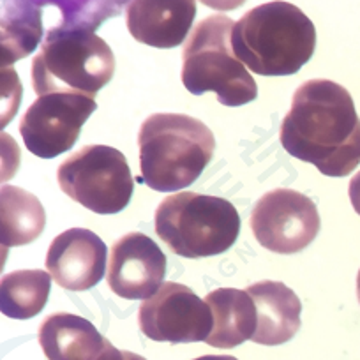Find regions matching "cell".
Masks as SVG:
<instances>
[{
	"label": "cell",
	"mask_w": 360,
	"mask_h": 360,
	"mask_svg": "<svg viewBox=\"0 0 360 360\" xmlns=\"http://www.w3.org/2000/svg\"><path fill=\"white\" fill-rule=\"evenodd\" d=\"M356 297H359V302H360V270H359V278H356Z\"/></svg>",
	"instance_id": "603a6c76"
},
{
	"label": "cell",
	"mask_w": 360,
	"mask_h": 360,
	"mask_svg": "<svg viewBox=\"0 0 360 360\" xmlns=\"http://www.w3.org/2000/svg\"><path fill=\"white\" fill-rule=\"evenodd\" d=\"M195 360H238V359H235V356H230V355H203Z\"/></svg>",
	"instance_id": "7402d4cb"
},
{
	"label": "cell",
	"mask_w": 360,
	"mask_h": 360,
	"mask_svg": "<svg viewBox=\"0 0 360 360\" xmlns=\"http://www.w3.org/2000/svg\"><path fill=\"white\" fill-rule=\"evenodd\" d=\"M46 212L32 193L15 186L0 189V240L18 248L36 240L44 230Z\"/></svg>",
	"instance_id": "e0dca14e"
},
{
	"label": "cell",
	"mask_w": 360,
	"mask_h": 360,
	"mask_svg": "<svg viewBox=\"0 0 360 360\" xmlns=\"http://www.w3.org/2000/svg\"><path fill=\"white\" fill-rule=\"evenodd\" d=\"M39 345L48 360H98L108 339L85 318L55 313L41 323Z\"/></svg>",
	"instance_id": "9a60e30c"
},
{
	"label": "cell",
	"mask_w": 360,
	"mask_h": 360,
	"mask_svg": "<svg viewBox=\"0 0 360 360\" xmlns=\"http://www.w3.org/2000/svg\"><path fill=\"white\" fill-rule=\"evenodd\" d=\"M2 65H9L32 53L43 37L41 4L37 2H4L0 18Z\"/></svg>",
	"instance_id": "ac0fdd59"
},
{
	"label": "cell",
	"mask_w": 360,
	"mask_h": 360,
	"mask_svg": "<svg viewBox=\"0 0 360 360\" xmlns=\"http://www.w3.org/2000/svg\"><path fill=\"white\" fill-rule=\"evenodd\" d=\"M349 200L355 212L360 216V172L349 180Z\"/></svg>",
	"instance_id": "44dd1931"
},
{
	"label": "cell",
	"mask_w": 360,
	"mask_h": 360,
	"mask_svg": "<svg viewBox=\"0 0 360 360\" xmlns=\"http://www.w3.org/2000/svg\"><path fill=\"white\" fill-rule=\"evenodd\" d=\"M96 108V99L83 94L41 96L23 115L20 133L29 152L41 159H53L71 150Z\"/></svg>",
	"instance_id": "9c48e42d"
},
{
	"label": "cell",
	"mask_w": 360,
	"mask_h": 360,
	"mask_svg": "<svg viewBox=\"0 0 360 360\" xmlns=\"http://www.w3.org/2000/svg\"><path fill=\"white\" fill-rule=\"evenodd\" d=\"M51 279L43 270H16L0 281V309L8 318L29 320L44 309Z\"/></svg>",
	"instance_id": "d6986e66"
},
{
	"label": "cell",
	"mask_w": 360,
	"mask_h": 360,
	"mask_svg": "<svg viewBox=\"0 0 360 360\" xmlns=\"http://www.w3.org/2000/svg\"><path fill=\"white\" fill-rule=\"evenodd\" d=\"M159 238L182 258H209L228 251L240 233L233 203L198 193H176L155 210Z\"/></svg>",
	"instance_id": "8992f818"
},
{
	"label": "cell",
	"mask_w": 360,
	"mask_h": 360,
	"mask_svg": "<svg viewBox=\"0 0 360 360\" xmlns=\"http://www.w3.org/2000/svg\"><path fill=\"white\" fill-rule=\"evenodd\" d=\"M235 22L214 15L202 20L184 48L182 83L195 96L216 92L224 106H242L255 101L258 85L245 65L235 57L231 34Z\"/></svg>",
	"instance_id": "5b68a950"
},
{
	"label": "cell",
	"mask_w": 360,
	"mask_h": 360,
	"mask_svg": "<svg viewBox=\"0 0 360 360\" xmlns=\"http://www.w3.org/2000/svg\"><path fill=\"white\" fill-rule=\"evenodd\" d=\"M321 221L309 196L293 189H274L256 203L251 230L256 240L269 251L293 255L316 238Z\"/></svg>",
	"instance_id": "ba28073f"
},
{
	"label": "cell",
	"mask_w": 360,
	"mask_h": 360,
	"mask_svg": "<svg viewBox=\"0 0 360 360\" xmlns=\"http://www.w3.org/2000/svg\"><path fill=\"white\" fill-rule=\"evenodd\" d=\"M46 269L60 288L85 292L106 272V244L86 228H71L51 240Z\"/></svg>",
	"instance_id": "7c38bea8"
},
{
	"label": "cell",
	"mask_w": 360,
	"mask_h": 360,
	"mask_svg": "<svg viewBox=\"0 0 360 360\" xmlns=\"http://www.w3.org/2000/svg\"><path fill=\"white\" fill-rule=\"evenodd\" d=\"M195 2H131L127 29L140 43L154 48H175L184 43L195 22Z\"/></svg>",
	"instance_id": "4fadbf2b"
},
{
	"label": "cell",
	"mask_w": 360,
	"mask_h": 360,
	"mask_svg": "<svg viewBox=\"0 0 360 360\" xmlns=\"http://www.w3.org/2000/svg\"><path fill=\"white\" fill-rule=\"evenodd\" d=\"M62 23L46 32L32 60L36 94H83L94 98L115 72V57L96 29L119 13L110 2H58Z\"/></svg>",
	"instance_id": "6da1fadb"
},
{
	"label": "cell",
	"mask_w": 360,
	"mask_h": 360,
	"mask_svg": "<svg viewBox=\"0 0 360 360\" xmlns=\"http://www.w3.org/2000/svg\"><path fill=\"white\" fill-rule=\"evenodd\" d=\"M58 186L71 200L96 214L126 209L134 191L126 155L108 145H85L57 172Z\"/></svg>",
	"instance_id": "52a82bcc"
},
{
	"label": "cell",
	"mask_w": 360,
	"mask_h": 360,
	"mask_svg": "<svg viewBox=\"0 0 360 360\" xmlns=\"http://www.w3.org/2000/svg\"><path fill=\"white\" fill-rule=\"evenodd\" d=\"M166 274V256L140 231H131L113 244L108 286L127 300H147L159 292Z\"/></svg>",
	"instance_id": "8fae6325"
},
{
	"label": "cell",
	"mask_w": 360,
	"mask_h": 360,
	"mask_svg": "<svg viewBox=\"0 0 360 360\" xmlns=\"http://www.w3.org/2000/svg\"><path fill=\"white\" fill-rule=\"evenodd\" d=\"M281 143L323 175H349L360 165V119L348 90L330 79L304 82L281 124Z\"/></svg>",
	"instance_id": "7a4b0ae2"
},
{
	"label": "cell",
	"mask_w": 360,
	"mask_h": 360,
	"mask_svg": "<svg viewBox=\"0 0 360 360\" xmlns=\"http://www.w3.org/2000/svg\"><path fill=\"white\" fill-rule=\"evenodd\" d=\"M98 360H147V359H145V356L136 355V353L133 352H126V349L115 348V346L108 341L105 352L99 355Z\"/></svg>",
	"instance_id": "ffe728a7"
},
{
	"label": "cell",
	"mask_w": 360,
	"mask_h": 360,
	"mask_svg": "<svg viewBox=\"0 0 360 360\" xmlns=\"http://www.w3.org/2000/svg\"><path fill=\"white\" fill-rule=\"evenodd\" d=\"M231 46L235 57L256 75L290 76L313 57L316 30L297 6L266 2L235 23Z\"/></svg>",
	"instance_id": "3957f363"
},
{
	"label": "cell",
	"mask_w": 360,
	"mask_h": 360,
	"mask_svg": "<svg viewBox=\"0 0 360 360\" xmlns=\"http://www.w3.org/2000/svg\"><path fill=\"white\" fill-rule=\"evenodd\" d=\"M245 292L251 295L258 314V328L252 341L278 346L288 342L299 332L302 304L285 283L259 281Z\"/></svg>",
	"instance_id": "5bb4252c"
},
{
	"label": "cell",
	"mask_w": 360,
	"mask_h": 360,
	"mask_svg": "<svg viewBox=\"0 0 360 360\" xmlns=\"http://www.w3.org/2000/svg\"><path fill=\"white\" fill-rule=\"evenodd\" d=\"M214 316V328L207 345L228 349L252 339L258 328V314L251 295L235 288H219L205 297Z\"/></svg>",
	"instance_id": "2e32d148"
},
{
	"label": "cell",
	"mask_w": 360,
	"mask_h": 360,
	"mask_svg": "<svg viewBox=\"0 0 360 360\" xmlns=\"http://www.w3.org/2000/svg\"><path fill=\"white\" fill-rule=\"evenodd\" d=\"M138 323L147 338L180 345L207 341L212 334L214 316L209 304L189 286L162 283L159 292L141 304Z\"/></svg>",
	"instance_id": "30bf717a"
},
{
	"label": "cell",
	"mask_w": 360,
	"mask_h": 360,
	"mask_svg": "<svg viewBox=\"0 0 360 360\" xmlns=\"http://www.w3.org/2000/svg\"><path fill=\"white\" fill-rule=\"evenodd\" d=\"M140 180L159 193L189 188L212 161L216 140L202 120L154 113L141 124Z\"/></svg>",
	"instance_id": "277c9868"
}]
</instances>
